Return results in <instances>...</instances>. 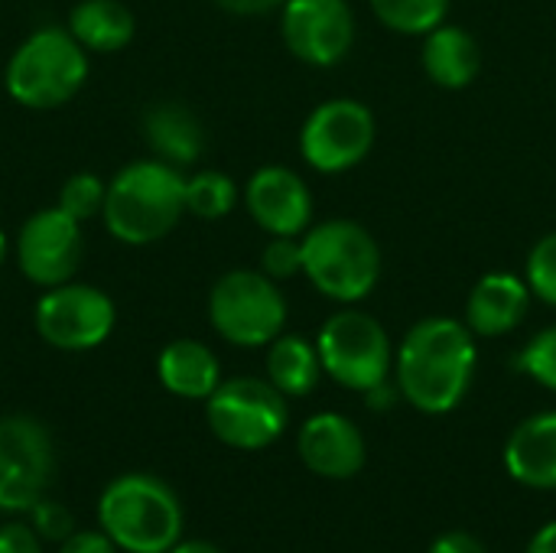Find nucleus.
Wrapping results in <instances>:
<instances>
[{"mask_svg": "<svg viewBox=\"0 0 556 553\" xmlns=\"http://www.w3.org/2000/svg\"><path fill=\"white\" fill-rule=\"evenodd\" d=\"M476 365V336L463 319L424 316L407 329L394 352V385L414 411L440 417L463 404Z\"/></svg>", "mask_w": 556, "mask_h": 553, "instance_id": "obj_1", "label": "nucleus"}, {"mask_svg": "<svg viewBox=\"0 0 556 553\" xmlns=\"http://www.w3.org/2000/svg\"><path fill=\"white\" fill-rule=\"evenodd\" d=\"M186 215V176L163 160H134L108 179L104 228L114 241L147 248L163 241Z\"/></svg>", "mask_w": 556, "mask_h": 553, "instance_id": "obj_2", "label": "nucleus"}, {"mask_svg": "<svg viewBox=\"0 0 556 553\" xmlns=\"http://www.w3.org/2000/svg\"><path fill=\"white\" fill-rule=\"evenodd\" d=\"M381 248L362 222L326 218L303 231V277L332 303L355 306L368 300L381 280Z\"/></svg>", "mask_w": 556, "mask_h": 553, "instance_id": "obj_3", "label": "nucleus"}, {"mask_svg": "<svg viewBox=\"0 0 556 553\" xmlns=\"http://www.w3.org/2000/svg\"><path fill=\"white\" fill-rule=\"evenodd\" d=\"M88 72V49L68 26H39L7 59L3 88L20 108L52 111L85 88Z\"/></svg>", "mask_w": 556, "mask_h": 553, "instance_id": "obj_4", "label": "nucleus"}, {"mask_svg": "<svg viewBox=\"0 0 556 553\" xmlns=\"http://www.w3.org/2000/svg\"><path fill=\"white\" fill-rule=\"evenodd\" d=\"M101 531L127 553H166L182 538V508L153 476H121L98 502Z\"/></svg>", "mask_w": 556, "mask_h": 553, "instance_id": "obj_5", "label": "nucleus"}, {"mask_svg": "<svg viewBox=\"0 0 556 553\" xmlns=\"http://www.w3.org/2000/svg\"><path fill=\"white\" fill-rule=\"evenodd\" d=\"M287 297L264 271H228L208 290L212 329L238 349H264L287 326Z\"/></svg>", "mask_w": 556, "mask_h": 553, "instance_id": "obj_6", "label": "nucleus"}, {"mask_svg": "<svg viewBox=\"0 0 556 553\" xmlns=\"http://www.w3.org/2000/svg\"><path fill=\"white\" fill-rule=\"evenodd\" d=\"M323 372L358 394L384 385L394 372V345L378 316L345 306L336 310L316 332Z\"/></svg>", "mask_w": 556, "mask_h": 553, "instance_id": "obj_7", "label": "nucleus"}, {"mask_svg": "<svg viewBox=\"0 0 556 553\" xmlns=\"http://www.w3.org/2000/svg\"><path fill=\"white\" fill-rule=\"evenodd\" d=\"M378 140L375 111L358 98L316 104L300 127V156L323 176H339L368 160Z\"/></svg>", "mask_w": 556, "mask_h": 553, "instance_id": "obj_8", "label": "nucleus"}, {"mask_svg": "<svg viewBox=\"0 0 556 553\" xmlns=\"http://www.w3.org/2000/svg\"><path fill=\"white\" fill-rule=\"evenodd\" d=\"M208 430L235 450H264L287 430V398L261 378L222 381L205 401Z\"/></svg>", "mask_w": 556, "mask_h": 553, "instance_id": "obj_9", "label": "nucleus"}, {"mask_svg": "<svg viewBox=\"0 0 556 553\" xmlns=\"http://www.w3.org/2000/svg\"><path fill=\"white\" fill-rule=\"evenodd\" d=\"M36 332L46 345L62 352H88L108 342L117 323L114 300L91 284H59L49 287L33 310Z\"/></svg>", "mask_w": 556, "mask_h": 553, "instance_id": "obj_10", "label": "nucleus"}, {"mask_svg": "<svg viewBox=\"0 0 556 553\" xmlns=\"http://www.w3.org/2000/svg\"><path fill=\"white\" fill-rule=\"evenodd\" d=\"M16 267L20 274L49 290L75 280L81 264V222L62 212L59 205L36 209L16 231Z\"/></svg>", "mask_w": 556, "mask_h": 553, "instance_id": "obj_11", "label": "nucleus"}, {"mask_svg": "<svg viewBox=\"0 0 556 553\" xmlns=\"http://www.w3.org/2000/svg\"><path fill=\"white\" fill-rule=\"evenodd\" d=\"M280 36L300 62L332 68L355 46V13L349 0H283Z\"/></svg>", "mask_w": 556, "mask_h": 553, "instance_id": "obj_12", "label": "nucleus"}, {"mask_svg": "<svg viewBox=\"0 0 556 553\" xmlns=\"http://www.w3.org/2000/svg\"><path fill=\"white\" fill-rule=\"evenodd\" d=\"M52 479V440L33 417H0V512H29Z\"/></svg>", "mask_w": 556, "mask_h": 553, "instance_id": "obj_13", "label": "nucleus"}, {"mask_svg": "<svg viewBox=\"0 0 556 553\" xmlns=\"http://www.w3.org/2000/svg\"><path fill=\"white\" fill-rule=\"evenodd\" d=\"M244 209L264 235H303L313 225V192L306 179L280 163H267L244 183Z\"/></svg>", "mask_w": 556, "mask_h": 553, "instance_id": "obj_14", "label": "nucleus"}, {"mask_svg": "<svg viewBox=\"0 0 556 553\" xmlns=\"http://www.w3.org/2000/svg\"><path fill=\"white\" fill-rule=\"evenodd\" d=\"M531 300H534V293H531L525 274L489 271L472 284V290L466 297L463 323L472 329L476 339H498V336L515 332L528 319Z\"/></svg>", "mask_w": 556, "mask_h": 553, "instance_id": "obj_15", "label": "nucleus"}, {"mask_svg": "<svg viewBox=\"0 0 556 553\" xmlns=\"http://www.w3.org/2000/svg\"><path fill=\"white\" fill-rule=\"evenodd\" d=\"M296 450L306 469L323 479H352L365 466L362 430L336 411L313 414L300 427Z\"/></svg>", "mask_w": 556, "mask_h": 553, "instance_id": "obj_16", "label": "nucleus"}, {"mask_svg": "<svg viewBox=\"0 0 556 553\" xmlns=\"http://www.w3.org/2000/svg\"><path fill=\"white\" fill-rule=\"evenodd\" d=\"M420 65L433 85L446 91H463L482 72V46L466 26H456L446 20L424 36Z\"/></svg>", "mask_w": 556, "mask_h": 553, "instance_id": "obj_17", "label": "nucleus"}, {"mask_svg": "<svg viewBox=\"0 0 556 553\" xmlns=\"http://www.w3.org/2000/svg\"><path fill=\"white\" fill-rule=\"evenodd\" d=\"M505 466L521 486L556 489V411L534 414L515 427L505 447Z\"/></svg>", "mask_w": 556, "mask_h": 553, "instance_id": "obj_18", "label": "nucleus"}, {"mask_svg": "<svg viewBox=\"0 0 556 553\" xmlns=\"http://www.w3.org/2000/svg\"><path fill=\"white\" fill-rule=\"evenodd\" d=\"M160 385L182 401H208L222 385L218 355L199 339H173L156 359Z\"/></svg>", "mask_w": 556, "mask_h": 553, "instance_id": "obj_19", "label": "nucleus"}, {"mask_svg": "<svg viewBox=\"0 0 556 553\" xmlns=\"http://www.w3.org/2000/svg\"><path fill=\"white\" fill-rule=\"evenodd\" d=\"M143 140L156 160L173 166H192L205 150V130L199 117L179 101H160L143 111Z\"/></svg>", "mask_w": 556, "mask_h": 553, "instance_id": "obj_20", "label": "nucleus"}, {"mask_svg": "<svg viewBox=\"0 0 556 553\" xmlns=\"http://www.w3.org/2000/svg\"><path fill=\"white\" fill-rule=\"evenodd\" d=\"M323 375L326 372H323L316 339H306V336H296V332H280L267 345V381L283 398L313 394Z\"/></svg>", "mask_w": 556, "mask_h": 553, "instance_id": "obj_21", "label": "nucleus"}, {"mask_svg": "<svg viewBox=\"0 0 556 553\" xmlns=\"http://www.w3.org/2000/svg\"><path fill=\"white\" fill-rule=\"evenodd\" d=\"M68 33L88 49V52H121L130 46L137 33V20L121 0H81L68 13Z\"/></svg>", "mask_w": 556, "mask_h": 553, "instance_id": "obj_22", "label": "nucleus"}, {"mask_svg": "<svg viewBox=\"0 0 556 553\" xmlns=\"http://www.w3.org/2000/svg\"><path fill=\"white\" fill-rule=\"evenodd\" d=\"M241 192L238 183L222 169H199L186 176V215L202 222H218L235 212Z\"/></svg>", "mask_w": 556, "mask_h": 553, "instance_id": "obj_23", "label": "nucleus"}, {"mask_svg": "<svg viewBox=\"0 0 556 553\" xmlns=\"http://www.w3.org/2000/svg\"><path fill=\"white\" fill-rule=\"evenodd\" d=\"M450 3L453 0H368L381 26L401 36H420V39L450 20Z\"/></svg>", "mask_w": 556, "mask_h": 553, "instance_id": "obj_24", "label": "nucleus"}, {"mask_svg": "<svg viewBox=\"0 0 556 553\" xmlns=\"http://www.w3.org/2000/svg\"><path fill=\"white\" fill-rule=\"evenodd\" d=\"M104 196H108V183H104L98 173L81 169V173H72V176L62 183V189H59V202H55V205L85 225V222H91L94 215H101V209H104Z\"/></svg>", "mask_w": 556, "mask_h": 553, "instance_id": "obj_25", "label": "nucleus"}, {"mask_svg": "<svg viewBox=\"0 0 556 553\" xmlns=\"http://www.w3.org/2000/svg\"><path fill=\"white\" fill-rule=\"evenodd\" d=\"M525 280L534 293V300L556 306V231L541 235L525 261Z\"/></svg>", "mask_w": 556, "mask_h": 553, "instance_id": "obj_26", "label": "nucleus"}, {"mask_svg": "<svg viewBox=\"0 0 556 553\" xmlns=\"http://www.w3.org/2000/svg\"><path fill=\"white\" fill-rule=\"evenodd\" d=\"M515 368L538 381L541 388L556 391V326L541 329L515 359Z\"/></svg>", "mask_w": 556, "mask_h": 553, "instance_id": "obj_27", "label": "nucleus"}, {"mask_svg": "<svg viewBox=\"0 0 556 553\" xmlns=\"http://www.w3.org/2000/svg\"><path fill=\"white\" fill-rule=\"evenodd\" d=\"M261 271L277 284L303 274V235H270L261 248Z\"/></svg>", "mask_w": 556, "mask_h": 553, "instance_id": "obj_28", "label": "nucleus"}, {"mask_svg": "<svg viewBox=\"0 0 556 553\" xmlns=\"http://www.w3.org/2000/svg\"><path fill=\"white\" fill-rule=\"evenodd\" d=\"M29 512H33V531L39 538H46V541H65L68 535H75L72 531V515L59 502H42L39 499Z\"/></svg>", "mask_w": 556, "mask_h": 553, "instance_id": "obj_29", "label": "nucleus"}, {"mask_svg": "<svg viewBox=\"0 0 556 553\" xmlns=\"http://www.w3.org/2000/svg\"><path fill=\"white\" fill-rule=\"evenodd\" d=\"M0 553H42L39 535L26 525H3L0 528Z\"/></svg>", "mask_w": 556, "mask_h": 553, "instance_id": "obj_30", "label": "nucleus"}, {"mask_svg": "<svg viewBox=\"0 0 556 553\" xmlns=\"http://www.w3.org/2000/svg\"><path fill=\"white\" fill-rule=\"evenodd\" d=\"M114 541L104 531H78L62 541L59 553H114Z\"/></svg>", "mask_w": 556, "mask_h": 553, "instance_id": "obj_31", "label": "nucleus"}, {"mask_svg": "<svg viewBox=\"0 0 556 553\" xmlns=\"http://www.w3.org/2000/svg\"><path fill=\"white\" fill-rule=\"evenodd\" d=\"M430 553H489L472 535H466V531H450V535H443V538H437L433 541V548Z\"/></svg>", "mask_w": 556, "mask_h": 553, "instance_id": "obj_32", "label": "nucleus"}, {"mask_svg": "<svg viewBox=\"0 0 556 553\" xmlns=\"http://www.w3.org/2000/svg\"><path fill=\"white\" fill-rule=\"evenodd\" d=\"M222 10L228 13H238V16H254V13H264V0H215Z\"/></svg>", "mask_w": 556, "mask_h": 553, "instance_id": "obj_33", "label": "nucleus"}, {"mask_svg": "<svg viewBox=\"0 0 556 553\" xmlns=\"http://www.w3.org/2000/svg\"><path fill=\"white\" fill-rule=\"evenodd\" d=\"M528 553H556V521L544 525V528L534 535V541H531Z\"/></svg>", "mask_w": 556, "mask_h": 553, "instance_id": "obj_34", "label": "nucleus"}, {"mask_svg": "<svg viewBox=\"0 0 556 553\" xmlns=\"http://www.w3.org/2000/svg\"><path fill=\"white\" fill-rule=\"evenodd\" d=\"M166 553H222L218 548L205 544V541H179L176 548H169Z\"/></svg>", "mask_w": 556, "mask_h": 553, "instance_id": "obj_35", "label": "nucleus"}, {"mask_svg": "<svg viewBox=\"0 0 556 553\" xmlns=\"http://www.w3.org/2000/svg\"><path fill=\"white\" fill-rule=\"evenodd\" d=\"M7 254H10V241H7V235H3V228H0V267H3V261H7Z\"/></svg>", "mask_w": 556, "mask_h": 553, "instance_id": "obj_36", "label": "nucleus"}, {"mask_svg": "<svg viewBox=\"0 0 556 553\" xmlns=\"http://www.w3.org/2000/svg\"><path fill=\"white\" fill-rule=\"evenodd\" d=\"M277 3H283V0H264V7L270 10V7H277Z\"/></svg>", "mask_w": 556, "mask_h": 553, "instance_id": "obj_37", "label": "nucleus"}]
</instances>
